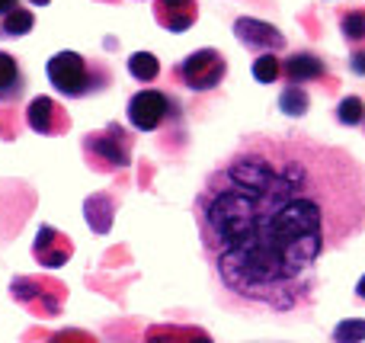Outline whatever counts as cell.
I'll use <instances>...</instances> for the list:
<instances>
[{
    "mask_svg": "<svg viewBox=\"0 0 365 343\" xmlns=\"http://www.w3.org/2000/svg\"><path fill=\"white\" fill-rule=\"evenodd\" d=\"M26 122H29V128L36 135H64L71 126L68 113H64L61 106H58L51 96H36V100L26 106Z\"/></svg>",
    "mask_w": 365,
    "mask_h": 343,
    "instance_id": "obj_9",
    "label": "cell"
},
{
    "mask_svg": "<svg viewBox=\"0 0 365 343\" xmlns=\"http://www.w3.org/2000/svg\"><path fill=\"white\" fill-rule=\"evenodd\" d=\"M154 19L167 32H186L199 19V0H154Z\"/></svg>",
    "mask_w": 365,
    "mask_h": 343,
    "instance_id": "obj_10",
    "label": "cell"
},
{
    "mask_svg": "<svg viewBox=\"0 0 365 343\" xmlns=\"http://www.w3.org/2000/svg\"><path fill=\"white\" fill-rule=\"evenodd\" d=\"M45 74H48L51 87L58 90L68 100H83V96H93L100 90L109 87V68L103 61L93 58H83L81 51H58L48 58L45 64Z\"/></svg>",
    "mask_w": 365,
    "mask_h": 343,
    "instance_id": "obj_2",
    "label": "cell"
},
{
    "mask_svg": "<svg viewBox=\"0 0 365 343\" xmlns=\"http://www.w3.org/2000/svg\"><path fill=\"white\" fill-rule=\"evenodd\" d=\"M365 340V318H346L334 327V343H362Z\"/></svg>",
    "mask_w": 365,
    "mask_h": 343,
    "instance_id": "obj_21",
    "label": "cell"
},
{
    "mask_svg": "<svg viewBox=\"0 0 365 343\" xmlns=\"http://www.w3.org/2000/svg\"><path fill=\"white\" fill-rule=\"evenodd\" d=\"M71 254H74V241H71L68 235H61V231L51 228V225L38 228L36 241H32V257H36V263H42V267H48V270H58L71 260Z\"/></svg>",
    "mask_w": 365,
    "mask_h": 343,
    "instance_id": "obj_8",
    "label": "cell"
},
{
    "mask_svg": "<svg viewBox=\"0 0 365 343\" xmlns=\"http://www.w3.org/2000/svg\"><path fill=\"white\" fill-rule=\"evenodd\" d=\"M234 36L244 48L250 51H263V55H272V51L285 48V36L276 29V26L263 23V19H253V16H240L234 23Z\"/></svg>",
    "mask_w": 365,
    "mask_h": 343,
    "instance_id": "obj_7",
    "label": "cell"
},
{
    "mask_svg": "<svg viewBox=\"0 0 365 343\" xmlns=\"http://www.w3.org/2000/svg\"><path fill=\"white\" fill-rule=\"evenodd\" d=\"M83 218H87V225L96 235H106L115 218V199L109 196V193H93V196L83 203Z\"/></svg>",
    "mask_w": 365,
    "mask_h": 343,
    "instance_id": "obj_14",
    "label": "cell"
},
{
    "mask_svg": "<svg viewBox=\"0 0 365 343\" xmlns=\"http://www.w3.org/2000/svg\"><path fill=\"white\" fill-rule=\"evenodd\" d=\"M253 77H257L259 83H276L279 77H282V61H279L276 55H259L257 61H253Z\"/></svg>",
    "mask_w": 365,
    "mask_h": 343,
    "instance_id": "obj_20",
    "label": "cell"
},
{
    "mask_svg": "<svg viewBox=\"0 0 365 343\" xmlns=\"http://www.w3.org/2000/svg\"><path fill=\"white\" fill-rule=\"evenodd\" d=\"M10 295L19 305L29 308V312L42 314V318H55L64 308L68 289L61 282L48 280V276H19V280L10 282Z\"/></svg>",
    "mask_w": 365,
    "mask_h": 343,
    "instance_id": "obj_4",
    "label": "cell"
},
{
    "mask_svg": "<svg viewBox=\"0 0 365 343\" xmlns=\"http://www.w3.org/2000/svg\"><path fill=\"white\" fill-rule=\"evenodd\" d=\"M32 6H45V4H51V0H29Z\"/></svg>",
    "mask_w": 365,
    "mask_h": 343,
    "instance_id": "obj_26",
    "label": "cell"
},
{
    "mask_svg": "<svg viewBox=\"0 0 365 343\" xmlns=\"http://www.w3.org/2000/svg\"><path fill=\"white\" fill-rule=\"evenodd\" d=\"M19 6V0H0V16H6L10 10H16Z\"/></svg>",
    "mask_w": 365,
    "mask_h": 343,
    "instance_id": "obj_24",
    "label": "cell"
},
{
    "mask_svg": "<svg viewBox=\"0 0 365 343\" xmlns=\"http://www.w3.org/2000/svg\"><path fill=\"white\" fill-rule=\"evenodd\" d=\"M349 68H353V74L365 77V48H359V51H353V55H349Z\"/></svg>",
    "mask_w": 365,
    "mask_h": 343,
    "instance_id": "obj_23",
    "label": "cell"
},
{
    "mask_svg": "<svg viewBox=\"0 0 365 343\" xmlns=\"http://www.w3.org/2000/svg\"><path fill=\"white\" fill-rule=\"evenodd\" d=\"M173 113V100L160 90H141L128 100V122H132L138 132H154L160 128V122Z\"/></svg>",
    "mask_w": 365,
    "mask_h": 343,
    "instance_id": "obj_6",
    "label": "cell"
},
{
    "mask_svg": "<svg viewBox=\"0 0 365 343\" xmlns=\"http://www.w3.org/2000/svg\"><path fill=\"white\" fill-rule=\"evenodd\" d=\"M311 106V96L304 87H298V83H289V87L282 90V96H279V109H282L285 116H292V119H302L304 113H308Z\"/></svg>",
    "mask_w": 365,
    "mask_h": 343,
    "instance_id": "obj_15",
    "label": "cell"
},
{
    "mask_svg": "<svg viewBox=\"0 0 365 343\" xmlns=\"http://www.w3.org/2000/svg\"><path fill=\"white\" fill-rule=\"evenodd\" d=\"M83 158L100 173L125 170V167L132 164V132H125L122 126L109 122L106 128H100V132L83 138Z\"/></svg>",
    "mask_w": 365,
    "mask_h": 343,
    "instance_id": "obj_3",
    "label": "cell"
},
{
    "mask_svg": "<svg viewBox=\"0 0 365 343\" xmlns=\"http://www.w3.org/2000/svg\"><path fill=\"white\" fill-rule=\"evenodd\" d=\"M340 32L349 45L365 42V10H346L340 16Z\"/></svg>",
    "mask_w": 365,
    "mask_h": 343,
    "instance_id": "obj_18",
    "label": "cell"
},
{
    "mask_svg": "<svg viewBox=\"0 0 365 343\" xmlns=\"http://www.w3.org/2000/svg\"><path fill=\"white\" fill-rule=\"evenodd\" d=\"M225 74H227V61L218 48H199L177 64V81L182 87L195 90V93L215 90L225 81Z\"/></svg>",
    "mask_w": 365,
    "mask_h": 343,
    "instance_id": "obj_5",
    "label": "cell"
},
{
    "mask_svg": "<svg viewBox=\"0 0 365 343\" xmlns=\"http://www.w3.org/2000/svg\"><path fill=\"white\" fill-rule=\"evenodd\" d=\"M45 343H100L93 337V334H87V331H77V327H68V331H58V334H51Z\"/></svg>",
    "mask_w": 365,
    "mask_h": 343,
    "instance_id": "obj_22",
    "label": "cell"
},
{
    "mask_svg": "<svg viewBox=\"0 0 365 343\" xmlns=\"http://www.w3.org/2000/svg\"><path fill=\"white\" fill-rule=\"evenodd\" d=\"M26 90V74L10 51H0V103H16Z\"/></svg>",
    "mask_w": 365,
    "mask_h": 343,
    "instance_id": "obj_13",
    "label": "cell"
},
{
    "mask_svg": "<svg viewBox=\"0 0 365 343\" xmlns=\"http://www.w3.org/2000/svg\"><path fill=\"white\" fill-rule=\"evenodd\" d=\"M356 299H362V302H365V276H362L359 282H356Z\"/></svg>",
    "mask_w": 365,
    "mask_h": 343,
    "instance_id": "obj_25",
    "label": "cell"
},
{
    "mask_svg": "<svg viewBox=\"0 0 365 343\" xmlns=\"http://www.w3.org/2000/svg\"><path fill=\"white\" fill-rule=\"evenodd\" d=\"M336 119H340L343 126H359V122H365L362 96H343L340 106H336Z\"/></svg>",
    "mask_w": 365,
    "mask_h": 343,
    "instance_id": "obj_19",
    "label": "cell"
},
{
    "mask_svg": "<svg viewBox=\"0 0 365 343\" xmlns=\"http://www.w3.org/2000/svg\"><path fill=\"white\" fill-rule=\"evenodd\" d=\"M221 292L272 314L314 302L317 263L365 228V167L311 135H244L192 203Z\"/></svg>",
    "mask_w": 365,
    "mask_h": 343,
    "instance_id": "obj_1",
    "label": "cell"
},
{
    "mask_svg": "<svg viewBox=\"0 0 365 343\" xmlns=\"http://www.w3.org/2000/svg\"><path fill=\"white\" fill-rule=\"evenodd\" d=\"M32 26H36V16H32L29 10H23V6H16V10H10L4 16V23H0V32H4V36L19 39V36H26Z\"/></svg>",
    "mask_w": 365,
    "mask_h": 343,
    "instance_id": "obj_17",
    "label": "cell"
},
{
    "mask_svg": "<svg viewBox=\"0 0 365 343\" xmlns=\"http://www.w3.org/2000/svg\"><path fill=\"white\" fill-rule=\"evenodd\" d=\"M145 343H215L202 327L189 324H151L145 331Z\"/></svg>",
    "mask_w": 365,
    "mask_h": 343,
    "instance_id": "obj_12",
    "label": "cell"
},
{
    "mask_svg": "<svg viewBox=\"0 0 365 343\" xmlns=\"http://www.w3.org/2000/svg\"><path fill=\"white\" fill-rule=\"evenodd\" d=\"M128 74L135 77V81H154V77L160 74V61L151 55V51H135L132 58H128Z\"/></svg>",
    "mask_w": 365,
    "mask_h": 343,
    "instance_id": "obj_16",
    "label": "cell"
},
{
    "mask_svg": "<svg viewBox=\"0 0 365 343\" xmlns=\"http://www.w3.org/2000/svg\"><path fill=\"white\" fill-rule=\"evenodd\" d=\"M324 74H327V64L314 51H295V55H289L282 61V77L289 83H298V87L308 81H321Z\"/></svg>",
    "mask_w": 365,
    "mask_h": 343,
    "instance_id": "obj_11",
    "label": "cell"
}]
</instances>
